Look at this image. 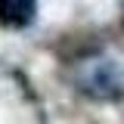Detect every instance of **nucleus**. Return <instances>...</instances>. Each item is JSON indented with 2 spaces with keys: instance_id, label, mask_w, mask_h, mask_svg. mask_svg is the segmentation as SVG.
I'll use <instances>...</instances> for the list:
<instances>
[{
  "instance_id": "1",
  "label": "nucleus",
  "mask_w": 124,
  "mask_h": 124,
  "mask_svg": "<svg viewBox=\"0 0 124 124\" xmlns=\"http://www.w3.org/2000/svg\"><path fill=\"white\" fill-rule=\"evenodd\" d=\"M37 16V0H0V25L3 28H28Z\"/></svg>"
}]
</instances>
